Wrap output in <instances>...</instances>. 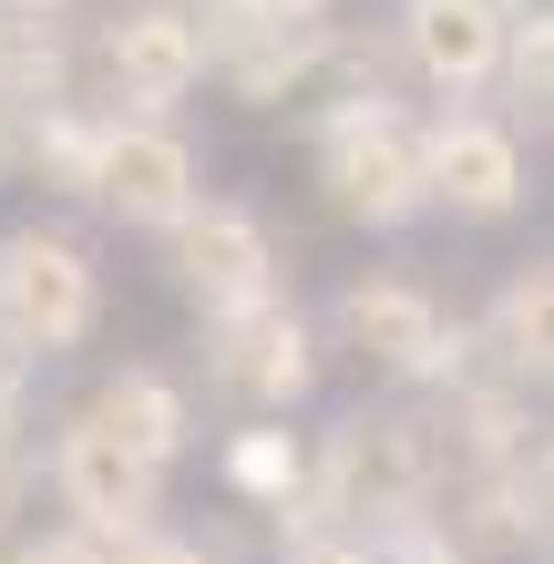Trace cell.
Masks as SVG:
<instances>
[{
  "instance_id": "obj_1",
  "label": "cell",
  "mask_w": 554,
  "mask_h": 564,
  "mask_svg": "<svg viewBox=\"0 0 554 564\" xmlns=\"http://www.w3.org/2000/svg\"><path fill=\"white\" fill-rule=\"evenodd\" d=\"M432 492H442V431L421 401L360 390L349 411H329L308 431V534L380 544L432 513Z\"/></svg>"
},
{
  "instance_id": "obj_2",
  "label": "cell",
  "mask_w": 554,
  "mask_h": 564,
  "mask_svg": "<svg viewBox=\"0 0 554 564\" xmlns=\"http://www.w3.org/2000/svg\"><path fill=\"white\" fill-rule=\"evenodd\" d=\"M308 185L360 237H411L421 195V104L411 93H318L308 104Z\"/></svg>"
},
{
  "instance_id": "obj_3",
  "label": "cell",
  "mask_w": 554,
  "mask_h": 564,
  "mask_svg": "<svg viewBox=\"0 0 554 564\" xmlns=\"http://www.w3.org/2000/svg\"><path fill=\"white\" fill-rule=\"evenodd\" d=\"M318 380H329V339L298 278L195 318V401H226V421H298Z\"/></svg>"
},
{
  "instance_id": "obj_4",
  "label": "cell",
  "mask_w": 554,
  "mask_h": 564,
  "mask_svg": "<svg viewBox=\"0 0 554 564\" xmlns=\"http://www.w3.org/2000/svg\"><path fill=\"white\" fill-rule=\"evenodd\" d=\"M318 339L390 401H421V390H442L463 370V308L421 268H349L339 297L318 308Z\"/></svg>"
},
{
  "instance_id": "obj_5",
  "label": "cell",
  "mask_w": 554,
  "mask_h": 564,
  "mask_svg": "<svg viewBox=\"0 0 554 564\" xmlns=\"http://www.w3.org/2000/svg\"><path fill=\"white\" fill-rule=\"evenodd\" d=\"M113 288H104V257H93L62 216H11L0 226V339H11L31 370L93 349Z\"/></svg>"
},
{
  "instance_id": "obj_6",
  "label": "cell",
  "mask_w": 554,
  "mask_h": 564,
  "mask_svg": "<svg viewBox=\"0 0 554 564\" xmlns=\"http://www.w3.org/2000/svg\"><path fill=\"white\" fill-rule=\"evenodd\" d=\"M83 83L113 113H185L206 93V31L195 0H113L83 31Z\"/></svg>"
},
{
  "instance_id": "obj_7",
  "label": "cell",
  "mask_w": 554,
  "mask_h": 564,
  "mask_svg": "<svg viewBox=\"0 0 554 564\" xmlns=\"http://www.w3.org/2000/svg\"><path fill=\"white\" fill-rule=\"evenodd\" d=\"M195 195H216V185H206V154H195L185 123H175V113H113V104H104L83 206L104 216V226H123V237H165Z\"/></svg>"
},
{
  "instance_id": "obj_8",
  "label": "cell",
  "mask_w": 554,
  "mask_h": 564,
  "mask_svg": "<svg viewBox=\"0 0 554 564\" xmlns=\"http://www.w3.org/2000/svg\"><path fill=\"white\" fill-rule=\"evenodd\" d=\"M421 195L452 226H513L534 206V144L493 104H432L421 113Z\"/></svg>"
},
{
  "instance_id": "obj_9",
  "label": "cell",
  "mask_w": 554,
  "mask_h": 564,
  "mask_svg": "<svg viewBox=\"0 0 554 564\" xmlns=\"http://www.w3.org/2000/svg\"><path fill=\"white\" fill-rule=\"evenodd\" d=\"M154 247H165V278H175V297H185L195 318L287 288V247H278V226L257 216L247 195H195V206H185Z\"/></svg>"
},
{
  "instance_id": "obj_10",
  "label": "cell",
  "mask_w": 554,
  "mask_h": 564,
  "mask_svg": "<svg viewBox=\"0 0 554 564\" xmlns=\"http://www.w3.org/2000/svg\"><path fill=\"white\" fill-rule=\"evenodd\" d=\"M42 492H52V523H83V534H154L165 523V473L154 462H134L123 442H104L93 421L62 411L52 421V442H42Z\"/></svg>"
},
{
  "instance_id": "obj_11",
  "label": "cell",
  "mask_w": 554,
  "mask_h": 564,
  "mask_svg": "<svg viewBox=\"0 0 554 564\" xmlns=\"http://www.w3.org/2000/svg\"><path fill=\"white\" fill-rule=\"evenodd\" d=\"M524 0H401L390 31V73L401 93H432V104H482L503 73V21Z\"/></svg>"
},
{
  "instance_id": "obj_12",
  "label": "cell",
  "mask_w": 554,
  "mask_h": 564,
  "mask_svg": "<svg viewBox=\"0 0 554 564\" xmlns=\"http://www.w3.org/2000/svg\"><path fill=\"white\" fill-rule=\"evenodd\" d=\"M544 503H554L544 452H503V462H452L442 492H432V523L452 534L463 564H534L544 554Z\"/></svg>"
},
{
  "instance_id": "obj_13",
  "label": "cell",
  "mask_w": 554,
  "mask_h": 564,
  "mask_svg": "<svg viewBox=\"0 0 554 564\" xmlns=\"http://www.w3.org/2000/svg\"><path fill=\"white\" fill-rule=\"evenodd\" d=\"M73 421H93L104 442H123L134 462H154L165 482L206 452V401H195V380L165 370V359H104V370L83 380Z\"/></svg>"
},
{
  "instance_id": "obj_14",
  "label": "cell",
  "mask_w": 554,
  "mask_h": 564,
  "mask_svg": "<svg viewBox=\"0 0 554 564\" xmlns=\"http://www.w3.org/2000/svg\"><path fill=\"white\" fill-rule=\"evenodd\" d=\"M463 359L513 390H544V370H554V268L544 257H513L493 278V297L463 318Z\"/></svg>"
},
{
  "instance_id": "obj_15",
  "label": "cell",
  "mask_w": 554,
  "mask_h": 564,
  "mask_svg": "<svg viewBox=\"0 0 554 564\" xmlns=\"http://www.w3.org/2000/svg\"><path fill=\"white\" fill-rule=\"evenodd\" d=\"M216 482H226V503H237V513L278 523L287 544L308 534V431L298 421H226Z\"/></svg>"
},
{
  "instance_id": "obj_16",
  "label": "cell",
  "mask_w": 554,
  "mask_h": 564,
  "mask_svg": "<svg viewBox=\"0 0 554 564\" xmlns=\"http://www.w3.org/2000/svg\"><path fill=\"white\" fill-rule=\"evenodd\" d=\"M493 93H503V123H544V104H554V21H544V0H524V11L503 21V73H493Z\"/></svg>"
},
{
  "instance_id": "obj_17",
  "label": "cell",
  "mask_w": 554,
  "mask_h": 564,
  "mask_svg": "<svg viewBox=\"0 0 554 564\" xmlns=\"http://www.w3.org/2000/svg\"><path fill=\"white\" fill-rule=\"evenodd\" d=\"M31 492H42V431L31 411H0V534H21Z\"/></svg>"
},
{
  "instance_id": "obj_18",
  "label": "cell",
  "mask_w": 554,
  "mask_h": 564,
  "mask_svg": "<svg viewBox=\"0 0 554 564\" xmlns=\"http://www.w3.org/2000/svg\"><path fill=\"white\" fill-rule=\"evenodd\" d=\"M123 534H83V523H52V534H21V564H123Z\"/></svg>"
},
{
  "instance_id": "obj_19",
  "label": "cell",
  "mask_w": 554,
  "mask_h": 564,
  "mask_svg": "<svg viewBox=\"0 0 554 564\" xmlns=\"http://www.w3.org/2000/svg\"><path fill=\"white\" fill-rule=\"evenodd\" d=\"M123 564H237L216 534H195V523H154V534H134V554Z\"/></svg>"
},
{
  "instance_id": "obj_20",
  "label": "cell",
  "mask_w": 554,
  "mask_h": 564,
  "mask_svg": "<svg viewBox=\"0 0 554 564\" xmlns=\"http://www.w3.org/2000/svg\"><path fill=\"white\" fill-rule=\"evenodd\" d=\"M31 390H42V370H31V359L0 339V411H31Z\"/></svg>"
},
{
  "instance_id": "obj_21",
  "label": "cell",
  "mask_w": 554,
  "mask_h": 564,
  "mask_svg": "<svg viewBox=\"0 0 554 564\" xmlns=\"http://www.w3.org/2000/svg\"><path fill=\"white\" fill-rule=\"evenodd\" d=\"M0 11H42V21H62V11H73V0H0Z\"/></svg>"
},
{
  "instance_id": "obj_22",
  "label": "cell",
  "mask_w": 554,
  "mask_h": 564,
  "mask_svg": "<svg viewBox=\"0 0 554 564\" xmlns=\"http://www.w3.org/2000/svg\"><path fill=\"white\" fill-rule=\"evenodd\" d=\"M21 534H31V523H21ZM21 534H0V564H21Z\"/></svg>"
}]
</instances>
